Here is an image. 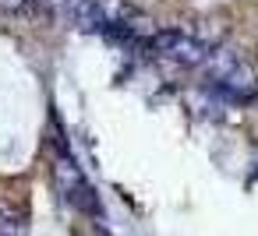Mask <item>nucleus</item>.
<instances>
[{
	"mask_svg": "<svg viewBox=\"0 0 258 236\" xmlns=\"http://www.w3.org/2000/svg\"><path fill=\"white\" fill-rule=\"evenodd\" d=\"M75 25L89 32H106L117 25H127L135 32H149V18L131 4V0H78L75 4Z\"/></svg>",
	"mask_w": 258,
	"mask_h": 236,
	"instance_id": "1",
	"label": "nucleus"
},
{
	"mask_svg": "<svg viewBox=\"0 0 258 236\" xmlns=\"http://www.w3.org/2000/svg\"><path fill=\"white\" fill-rule=\"evenodd\" d=\"M149 50L177 67H198L205 64L209 57V43L191 36V32H180V29H163V32H152L149 39Z\"/></svg>",
	"mask_w": 258,
	"mask_h": 236,
	"instance_id": "2",
	"label": "nucleus"
},
{
	"mask_svg": "<svg viewBox=\"0 0 258 236\" xmlns=\"http://www.w3.org/2000/svg\"><path fill=\"white\" fill-rule=\"evenodd\" d=\"M216 92H219L223 99H230V102H251V99L258 95V74L240 60L223 81H216Z\"/></svg>",
	"mask_w": 258,
	"mask_h": 236,
	"instance_id": "3",
	"label": "nucleus"
},
{
	"mask_svg": "<svg viewBox=\"0 0 258 236\" xmlns=\"http://www.w3.org/2000/svg\"><path fill=\"white\" fill-rule=\"evenodd\" d=\"M22 211L11 204H0V236H22Z\"/></svg>",
	"mask_w": 258,
	"mask_h": 236,
	"instance_id": "4",
	"label": "nucleus"
},
{
	"mask_svg": "<svg viewBox=\"0 0 258 236\" xmlns=\"http://www.w3.org/2000/svg\"><path fill=\"white\" fill-rule=\"evenodd\" d=\"M25 4L29 0H0V15H18V11H25Z\"/></svg>",
	"mask_w": 258,
	"mask_h": 236,
	"instance_id": "5",
	"label": "nucleus"
}]
</instances>
